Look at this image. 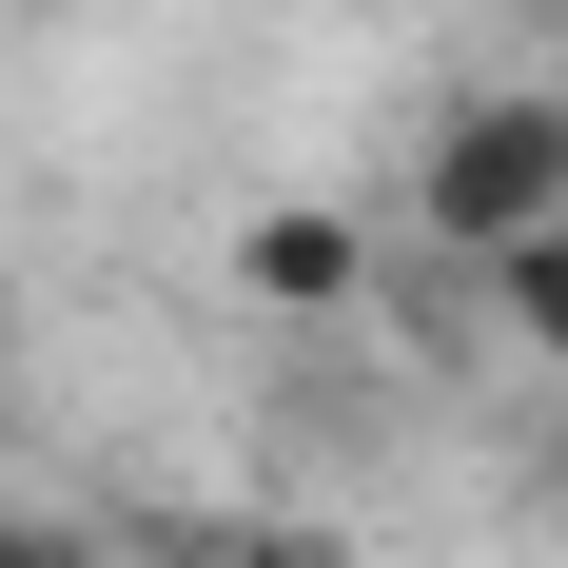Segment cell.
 Returning a JSON list of instances; mask_svg holds the SVG:
<instances>
[{"label":"cell","mask_w":568,"mask_h":568,"mask_svg":"<svg viewBox=\"0 0 568 568\" xmlns=\"http://www.w3.org/2000/svg\"><path fill=\"white\" fill-rule=\"evenodd\" d=\"M568 216V79H470L432 138H412V235L432 255H510V235H549Z\"/></svg>","instance_id":"1"},{"label":"cell","mask_w":568,"mask_h":568,"mask_svg":"<svg viewBox=\"0 0 568 568\" xmlns=\"http://www.w3.org/2000/svg\"><path fill=\"white\" fill-rule=\"evenodd\" d=\"M235 294H255V314H294V334H334L353 294H373V216H334V196L235 216Z\"/></svg>","instance_id":"2"},{"label":"cell","mask_w":568,"mask_h":568,"mask_svg":"<svg viewBox=\"0 0 568 568\" xmlns=\"http://www.w3.org/2000/svg\"><path fill=\"white\" fill-rule=\"evenodd\" d=\"M470 294H490V334L568 393V216H549V235H510V255H470Z\"/></svg>","instance_id":"3"},{"label":"cell","mask_w":568,"mask_h":568,"mask_svg":"<svg viewBox=\"0 0 568 568\" xmlns=\"http://www.w3.org/2000/svg\"><path fill=\"white\" fill-rule=\"evenodd\" d=\"M0 568H138L118 529H79V510H0Z\"/></svg>","instance_id":"4"},{"label":"cell","mask_w":568,"mask_h":568,"mask_svg":"<svg viewBox=\"0 0 568 568\" xmlns=\"http://www.w3.org/2000/svg\"><path fill=\"white\" fill-rule=\"evenodd\" d=\"M490 20H568V0H490Z\"/></svg>","instance_id":"5"}]
</instances>
